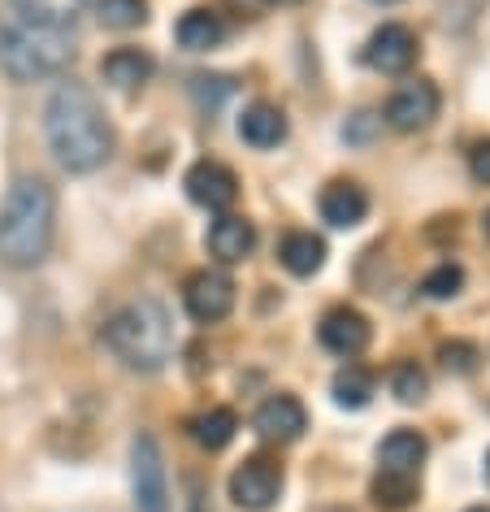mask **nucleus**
<instances>
[{"label": "nucleus", "instance_id": "nucleus-11", "mask_svg": "<svg viewBox=\"0 0 490 512\" xmlns=\"http://www.w3.org/2000/svg\"><path fill=\"white\" fill-rule=\"evenodd\" d=\"M365 61L378 74H404L412 61H417V35L408 27H399V22H386V27H378L369 35Z\"/></svg>", "mask_w": 490, "mask_h": 512}, {"label": "nucleus", "instance_id": "nucleus-13", "mask_svg": "<svg viewBox=\"0 0 490 512\" xmlns=\"http://www.w3.org/2000/svg\"><path fill=\"white\" fill-rule=\"evenodd\" d=\"M209 252L217 256L222 265H239L248 261L252 248H256V226L248 222V217H235V213H222L217 222L209 226Z\"/></svg>", "mask_w": 490, "mask_h": 512}, {"label": "nucleus", "instance_id": "nucleus-8", "mask_svg": "<svg viewBox=\"0 0 490 512\" xmlns=\"http://www.w3.org/2000/svg\"><path fill=\"white\" fill-rule=\"evenodd\" d=\"M183 304L204 326L222 322V317H230V309H235V283H230L222 270H196L183 287Z\"/></svg>", "mask_w": 490, "mask_h": 512}, {"label": "nucleus", "instance_id": "nucleus-28", "mask_svg": "<svg viewBox=\"0 0 490 512\" xmlns=\"http://www.w3.org/2000/svg\"><path fill=\"white\" fill-rule=\"evenodd\" d=\"M382 131V113H373V109H360L356 118H347V126H343V139L347 144H369L373 135Z\"/></svg>", "mask_w": 490, "mask_h": 512}, {"label": "nucleus", "instance_id": "nucleus-19", "mask_svg": "<svg viewBox=\"0 0 490 512\" xmlns=\"http://www.w3.org/2000/svg\"><path fill=\"white\" fill-rule=\"evenodd\" d=\"M278 256H282V265H287L295 278H313L321 265H326V243H321L313 230H291V235L282 239Z\"/></svg>", "mask_w": 490, "mask_h": 512}, {"label": "nucleus", "instance_id": "nucleus-25", "mask_svg": "<svg viewBox=\"0 0 490 512\" xmlns=\"http://www.w3.org/2000/svg\"><path fill=\"white\" fill-rule=\"evenodd\" d=\"M460 287H464V270H460L456 261L434 265V270L421 278V296H425V300H456Z\"/></svg>", "mask_w": 490, "mask_h": 512}, {"label": "nucleus", "instance_id": "nucleus-26", "mask_svg": "<svg viewBox=\"0 0 490 512\" xmlns=\"http://www.w3.org/2000/svg\"><path fill=\"white\" fill-rule=\"evenodd\" d=\"M391 391H395V400H399V404H421L425 395H430V378H425V369H421V365L404 361V365H395V369H391Z\"/></svg>", "mask_w": 490, "mask_h": 512}, {"label": "nucleus", "instance_id": "nucleus-35", "mask_svg": "<svg viewBox=\"0 0 490 512\" xmlns=\"http://www.w3.org/2000/svg\"><path fill=\"white\" fill-rule=\"evenodd\" d=\"M486 235H490V213H486Z\"/></svg>", "mask_w": 490, "mask_h": 512}, {"label": "nucleus", "instance_id": "nucleus-15", "mask_svg": "<svg viewBox=\"0 0 490 512\" xmlns=\"http://www.w3.org/2000/svg\"><path fill=\"white\" fill-rule=\"evenodd\" d=\"M152 70H157V61H152L144 48H113V53L100 61V79H105L109 87H118V92L144 87L152 79Z\"/></svg>", "mask_w": 490, "mask_h": 512}, {"label": "nucleus", "instance_id": "nucleus-17", "mask_svg": "<svg viewBox=\"0 0 490 512\" xmlns=\"http://www.w3.org/2000/svg\"><path fill=\"white\" fill-rule=\"evenodd\" d=\"M174 35H178V44H183L187 53H209V48H217L226 40V22H222V14L196 5V9H187V14L178 18Z\"/></svg>", "mask_w": 490, "mask_h": 512}, {"label": "nucleus", "instance_id": "nucleus-23", "mask_svg": "<svg viewBox=\"0 0 490 512\" xmlns=\"http://www.w3.org/2000/svg\"><path fill=\"white\" fill-rule=\"evenodd\" d=\"M334 404L339 408H365L369 404V395H373V374L369 369H360V365H347L334 374Z\"/></svg>", "mask_w": 490, "mask_h": 512}, {"label": "nucleus", "instance_id": "nucleus-10", "mask_svg": "<svg viewBox=\"0 0 490 512\" xmlns=\"http://www.w3.org/2000/svg\"><path fill=\"white\" fill-rule=\"evenodd\" d=\"M317 335H321V348H330L334 356H360L369 348V339H373V330H369V317L365 313H356V309H347V304H339V309H330L326 317H321V326H317Z\"/></svg>", "mask_w": 490, "mask_h": 512}, {"label": "nucleus", "instance_id": "nucleus-14", "mask_svg": "<svg viewBox=\"0 0 490 512\" xmlns=\"http://www.w3.org/2000/svg\"><path fill=\"white\" fill-rule=\"evenodd\" d=\"M365 213H369V196L360 183H347V178L326 183V191H321V217H326L330 226L352 230V226L365 222Z\"/></svg>", "mask_w": 490, "mask_h": 512}, {"label": "nucleus", "instance_id": "nucleus-5", "mask_svg": "<svg viewBox=\"0 0 490 512\" xmlns=\"http://www.w3.org/2000/svg\"><path fill=\"white\" fill-rule=\"evenodd\" d=\"M131 491H135V512H170L165 456L152 434H135L131 443Z\"/></svg>", "mask_w": 490, "mask_h": 512}, {"label": "nucleus", "instance_id": "nucleus-27", "mask_svg": "<svg viewBox=\"0 0 490 512\" xmlns=\"http://www.w3.org/2000/svg\"><path fill=\"white\" fill-rule=\"evenodd\" d=\"M438 361H443V369H451V374H473L477 348H473V343H464V339H451V343L438 348Z\"/></svg>", "mask_w": 490, "mask_h": 512}, {"label": "nucleus", "instance_id": "nucleus-7", "mask_svg": "<svg viewBox=\"0 0 490 512\" xmlns=\"http://www.w3.org/2000/svg\"><path fill=\"white\" fill-rule=\"evenodd\" d=\"M438 105H443L438 87H434L430 79H412V83L399 87L391 100H386L382 118H386V126H391V131L412 135V131H425V126L438 118Z\"/></svg>", "mask_w": 490, "mask_h": 512}, {"label": "nucleus", "instance_id": "nucleus-21", "mask_svg": "<svg viewBox=\"0 0 490 512\" xmlns=\"http://www.w3.org/2000/svg\"><path fill=\"white\" fill-rule=\"evenodd\" d=\"M369 495H373V504L386 508V512H404V508L417 504L421 486H417V478H412V473H391V469H378V478H373Z\"/></svg>", "mask_w": 490, "mask_h": 512}, {"label": "nucleus", "instance_id": "nucleus-4", "mask_svg": "<svg viewBox=\"0 0 490 512\" xmlns=\"http://www.w3.org/2000/svg\"><path fill=\"white\" fill-rule=\"evenodd\" d=\"M74 61L70 27H40V22H9L0 27V70L14 83L53 79Z\"/></svg>", "mask_w": 490, "mask_h": 512}, {"label": "nucleus", "instance_id": "nucleus-6", "mask_svg": "<svg viewBox=\"0 0 490 512\" xmlns=\"http://www.w3.org/2000/svg\"><path fill=\"white\" fill-rule=\"evenodd\" d=\"M282 495V469L265 456H248L243 465L230 473V499L243 512H269Z\"/></svg>", "mask_w": 490, "mask_h": 512}, {"label": "nucleus", "instance_id": "nucleus-30", "mask_svg": "<svg viewBox=\"0 0 490 512\" xmlns=\"http://www.w3.org/2000/svg\"><path fill=\"white\" fill-rule=\"evenodd\" d=\"M230 9H235V14H261V9L269 5V0H226Z\"/></svg>", "mask_w": 490, "mask_h": 512}, {"label": "nucleus", "instance_id": "nucleus-31", "mask_svg": "<svg viewBox=\"0 0 490 512\" xmlns=\"http://www.w3.org/2000/svg\"><path fill=\"white\" fill-rule=\"evenodd\" d=\"M269 5H300V0H269Z\"/></svg>", "mask_w": 490, "mask_h": 512}, {"label": "nucleus", "instance_id": "nucleus-36", "mask_svg": "<svg viewBox=\"0 0 490 512\" xmlns=\"http://www.w3.org/2000/svg\"><path fill=\"white\" fill-rule=\"evenodd\" d=\"M469 512H490V508H469Z\"/></svg>", "mask_w": 490, "mask_h": 512}, {"label": "nucleus", "instance_id": "nucleus-22", "mask_svg": "<svg viewBox=\"0 0 490 512\" xmlns=\"http://www.w3.org/2000/svg\"><path fill=\"white\" fill-rule=\"evenodd\" d=\"M14 5L27 22H40V27H70V22L83 14L87 0H14Z\"/></svg>", "mask_w": 490, "mask_h": 512}, {"label": "nucleus", "instance_id": "nucleus-12", "mask_svg": "<svg viewBox=\"0 0 490 512\" xmlns=\"http://www.w3.org/2000/svg\"><path fill=\"white\" fill-rule=\"evenodd\" d=\"M256 430L269 443H295L308 430V413L295 395H269V400L256 408Z\"/></svg>", "mask_w": 490, "mask_h": 512}, {"label": "nucleus", "instance_id": "nucleus-3", "mask_svg": "<svg viewBox=\"0 0 490 512\" xmlns=\"http://www.w3.org/2000/svg\"><path fill=\"white\" fill-rule=\"evenodd\" d=\"M105 343L126 369L157 374V369H165V361L174 356L170 309H165L157 296H139L131 304H122V309L105 322Z\"/></svg>", "mask_w": 490, "mask_h": 512}, {"label": "nucleus", "instance_id": "nucleus-2", "mask_svg": "<svg viewBox=\"0 0 490 512\" xmlns=\"http://www.w3.org/2000/svg\"><path fill=\"white\" fill-rule=\"evenodd\" d=\"M57 200L44 178H18L0 204V261L14 270L40 265L53 248Z\"/></svg>", "mask_w": 490, "mask_h": 512}, {"label": "nucleus", "instance_id": "nucleus-24", "mask_svg": "<svg viewBox=\"0 0 490 512\" xmlns=\"http://www.w3.org/2000/svg\"><path fill=\"white\" fill-rule=\"evenodd\" d=\"M96 18L109 31H135L148 22V0H96Z\"/></svg>", "mask_w": 490, "mask_h": 512}, {"label": "nucleus", "instance_id": "nucleus-34", "mask_svg": "<svg viewBox=\"0 0 490 512\" xmlns=\"http://www.w3.org/2000/svg\"><path fill=\"white\" fill-rule=\"evenodd\" d=\"M321 512H347V508H321Z\"/></svg>", "mask_w": 490, "mask_h": 512}, {"label": "nucleus", "instance_id": "nucleus-29", "mask_svg": "<svg viewBox=\"0 0 490 512\" xmlns=\"http://www.w3.org/2000/svg\"><path fill=\"white\" fill-rule=\"evenodd\" d=\"M469 170H473L477 183H486V187H490V139H486V144H477V148H473Z\"/></svg>", "mask_w": 490, "mask_h": 512}, {"label": "nucleus", "instance_id": "nucleus-16", "mask_svg": "<svg viewBox=\"0 0 490 512\" xmlns=\"http://www.w3.org/2000/svg\"><path fill=\"white\" fill-rule=\"evenodd\" d=\"M239 139L252 148H278L282 139H287V118H282V109L269 105V100L248 105L239 118Z\"/></svg>", "mask_w": 490, "mask_h": 512}, {"label": "nucleus", "instance_id": "nucleus-18", "mask_svg": "<svg viewBox=\"0 0 490 512\" xmlns=\"http://www.w3.org/2000/svg\"><path fill=\"white\" fill-rule=\"evenodd\" d=\"M425 460V439L417 430H391L378 447V469H391V473H412L417 478Z\"/></svg>", "mask_w": 490, "mask_h": 512}, {"label": "nucleus", "instance_id": "nucleus-20", "mask_svg": "<svg viewBox=\"0 0 490 512\" xmlns=\"http://www.w3.org/2000/svg\"><path fill=\"white\" fill-rule=\"evenodd\" d=\"M187 430H191V439H196L204 452H222V447L235 439V430H239V417L230 413V408L222 404H213V408H204V413H196L187 421Z\"/></svg>", "mask_w": 490, "mask_h": 512}, {"label": "nucleus", "instance_id": "nucleus-33", "mask_svg": "<svg viewBox=\"0 0 490 512\" xmlns=\"http://www.w3.org/2000/svg\"><path fill=\"white\" fill-rule=\"evenodd\" d=\"M486 482H490V452H486Z\"/></svg>", "mask_w": 490, "mask_h": 512}, {"label": "nucleus", "instance_id": "nucleus-9", "mask_svg": "<svg viewBox=\"0 0 490 512\" xmlns=\"http://www.w3.org/2000/svg\"><path fill=\"white\" fill-rule=\"evenodd\" d=\"M183 187H187V196L196 200L200 209H209V213H226L230 204L239 200V178L222 161H196L187 170Z\"/></svg>", "mask_w": 490, "mask_h": 512}, {"label": "nucleus", "instance_id": "nucleus-1", "mask_svg": "<svg viewBox=\"0 0 490 512\" xmlns=\"http://www.w3.org/2000/svg\"><path fill=\"white\" fill-rule=\"evenodd\" d=\"M44 135L53 157L61 161V170L70 174H92L109 161L113 152V126L105 118V105L96 100V92L87 83H61L48 96L44 109Z\"/></svg>", "mask_w": 490, "mask_h": 512}, {"label": "nucleus", "instance_id": "nucleus-32", "mask_svg": "<svg viewBox=\"0 0 490 512\" xmlns=\"http://www.w3.org/2000/svg\"><path fill=\"white\" fill-rule=\"evenodd\" d=\"M369 5H399V0H369Z\"/></svg>", "mask_w": 490, "mask_h": 512}]
</instances>
